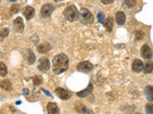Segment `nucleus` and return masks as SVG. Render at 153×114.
Segmentation results:
<instances>
[{
	"mask_svg": "<svg viewBox=\"0 0 153 114\" xmlns=\"http://www.w3.org/2000/svg\"><path fill=\"white\" fill-rule=\"evenodd\" d=\"M69 60L64 53H59L53 59V69L56 74H60L68 69Z\"/></svg>",
	"mask_w": 153,
	"mask_h": 114,
	"instance_id": "1",
	"label": "nucleus"
},
{
	"mask_svg": "<svg viewBox=\"0 0 153 114\" xmlns=\"http://www.w3.org/2000/svg\"><path fill=\"white\" fill-rule=\"evenodd\" d=\"M63 14H64L65 18L69 22H74L76 20V19H79V12L75 5H69V6L64 10Z\"/></svg>",
	"mask_w": 153,
	"mask_h": 114,
	"instance_id": "2",
	"label": "nucleus"
},
{
	"mask_svg": "<svg viewBox=\"0 0 153 114\" xmlns=\"http://www.w3.org/2000/svg\"><path fill=\"white\" fill-rule=\"evenodd\" d=\"M79 20L83 25H91L94 21V16L88 9H81L79 15Z\"/></svg>",
	"mask_w": 153,
	"mask_h": 114,
	"instance_id": "3",
	"label": "nucleus"
},
{
	"mask_svg": "<svg viewBox=\"0 0 153 114\" xmlns=\"http://www.w3.org/2000/svg\"><path fill=\"white\" fill-rule=\"evenodd\" d=\"M92 69H93V65L88 61H82V62H80V63H79L78 66H76V70L80 71V72L88 73Z\"/></svg>",
	"mask_w": 153,
	"mask_h": 114,
	"instance_id": "4",
	"label": "nucleus"
},
{
	"mask_svg": "<svg viewBox=\"0 0 153 114\" xmlns=\"http://www.w3.org/2000/svg\"><path fill=\"white\" fill-rule=\"evenodd\" d=\"M55 93L59 96L61 100H69L72 97V94L70 91L66 90L62 88H56L55 89Z\"/></svg>",
	"mask_w": 153,
	"mask_h": 114,
	"instance_id": "5",
	"label": "nucleus"
},
{
	"mask_svg": "<svg viewBox=\"0 0 153 114\" xmlns=\"http://www.w3.org/2000/svg\"><path fill=\"white\" fill-rule=\"evenodd\" d=\"M54 10H55L54 5L49 4V3L43 5L41 8V15L43 17H49L52 14V12H54Z\"/></svg>",
	"mask_w": 153,
	"mask_h": 114,
	"instance_id": "6",
	"label": "nucleus"
},
{
	"mask_svg": "<svg viewBox=\"0 0 153 114\" xmlns=\"http://www.w3.org/2000/svg\"><path fill=\"white\" fill-rule=\"evenodd\" d=\"M50 69V61L46 57H42L39 60V63H38V69H39L41 72H45V71L49 70Z\"/></svg>",
	"mask_w": 153,
	"mask_h": 114,
	"instance_id": "7",
	"label": "nucleus"
},
{
	"mask_svg": "<svg viewBox=\"0 0 153 114\" xmlns=\"http://www.w3.org/2000/svg\"><path fill=\"white\" fill-rule=\"evenodd\" d=\"M13 30L16 32H22L24 30V23L21 17H17L13 20Z\"/></svg>",
	"mask_w": 153,
	"mask_h": 114,
	"instance_id": "8",
	"label": "nucleus"
},
{
	"mask_svg": "<svg viewBox=\"0 0 153 114\" xmlns=\"http://www.w3.org/2000/svg\"><path fill=\"white\" fill-rule=\"evenodd\" d=\"M141 54H142V56L143 57V58H145V59H148V60L151 59L152 56H153L151 49L146 44L143 45L142 47V49H141Z\"/></svg>",
	"mask_w": 153,
	"mask_h": 114,
	"instance_id": "9",
	"label": "nucleus"
},
{
	"mask_svg": "<svg viewBox=\"0 0 153 114\" xmlns=\"http://www.w3.org/2000/svg\"><path fill=\"white\" fill-rule=\"evenodd\" d=\"M143 69V64L140 59H135L132 62V70L134 72H141Z\"/></svg>",
	"mask_w": 153,
	"mask_h": 114,
	"instance_id": "10",
	"label": "nucleus"
},
{
	"mask_svg": "<svg viewBox=\"0 0 153 114\" xmlns=\"http://www.w3.org/2000/svg\"><path fill=\"white\" fill-rule=\"evenodd\" d=\"M36 14V12H35V9L33 7H30V6H27L25 9L23 10V15L25 16V18L27 20H30L32 19L33 16H35Z\"/></svg>",
	"mask_w": 153,
	"mask_h": 114,
	"instance_id": "11",
	"label": "nucleus"
},
{
	"mask_svg": "<svg viewBox=\"0 0 153 114\" xmlns=\"http://www.w3.org/2000/svg\"><path fill=\"white\" fill-rule=\"evenodd\" d=\"M36 50L37 51L39 52V53H47V52H49L50 50H51V45L49 44L48 42H44L42 43V44H39L37 47H36Z\"/></svg>",
	"mask_w": 153,
	"mask_h": 114,
	"instance_id": "12",
	"label": "nucleus"
},
{
	"mask_svg": "<svg viewBox=\"0 0 153 114\" xmlns=\"http://www.w3.org/2000/svg\"><path fill=\"white\" fill-rule=\"evenodd\" d=\"M47 111L49 114H57L59 113V109L55 103L50 102L47 104Z\"/></svg>",
	"mask_w": 153,
	"mask_h": 114,
	"instance_id": "13",
	"label": "nucleus"
},
{
	"mask_svg": "<svg viewBox=\"0 0 153 114\" xmlns=\"http://www.w3.org/2000/svg\"><path fill=\"white\" fill-rule=\"evenodd\" d=\"M92 91H93V86H92V84L90 83L89 86L87 87V88L78 92V93H76V95H78L79 97H86V96H88V95H90L91 93H92Z\"/></svg>",
	"mask_w": 153,
	"mask_h": 114,
	"instance_id": "14",
	"label": "nucleus"
},
{
	"mask_svg": "<svg viewBox=\"0 0 153 114\" xmlns=\"http://www.w3.org/2000/svg\"><path fill=\"white\" fill-rule=\"evenodd\" d=\"M113 24H114V19L112 17H107L105 19V21L103 22V26L105 28V30L107 31H112L113 30Z\"/></svg>",
	"mask_w": 153,
	"mask_h": 114,
	"instance_id": "15",
	"label": "nucleus"
},
{
	"mask_svg": "<svg viewBox=\"0 0 153 114\" xmlns=\"http://www.w3.org/2000/svg\"><path fill=\"white\" fill-rule=\"evenodd\" d=\"M146 97L149 102H153V86H146L145 88Z\"/></svg>",
	"mask_w": 153,
	"mask_h": 114,
	"instance_id": "16",
	"label": "nucleus"
},
{
	"mask_svg": "<svg viewBox=\"0 0 153 114\" xmlns=\"http://www.w3.org/2000/svg\"><path fill=\"white\" fill-rule=\"evenodd\" d=\"M116 22L120 26H123L126 23V14L123 12H118L116 13Z\"/></svg>",
	"mask_w": 153,
	"mask_h": 114,
	"instance_id": "17",
	"label": "nucleus"
},
{
	"mask_svg": "<svg viewBox=\"0 0 153 114\" xmlns=\"http://www.w3.org/2000/svg\"><path fill=\"white\" fill-rule=\"evenodd\" d=\"M0 87H1L2 89L9 91V90L12 89V84L9 80H2L1 83H0Z\"/></svg>",
	"mask_w": 153,
	"mask_h": 114,
	"instance_id": "18",
	"label": "nucleus"
},
{
	"mask_svg": "<svg viewBox=\"0 0 153 114\" xmlns=\"http://www.w3.org/2000/svg\"><path fill=\"white\" fill-rule=\"evenodd\" d=\"M137 4V0H123V5L124 7L127 9H132L135 7Z\"/></svg>",
	"mask_w": 153,
	"mask_h": 114,
	"instance_id": "19",
	"label": "nucleus"
},
{
	"mask_svg": "<svg viewBox=\"0 0 153 114\" xmlns=\"http://www.w3.org/2000/svg\"><path fill=\"white\" fill-rule=\"evenodd\" d=\"M27 60H28V63L30 65L33 64L36 61V56L33 54V52L30 50H28V53H27Z\"/></svg>",
	"mask_w": 153,
	"mask_h": 114,
	"instance_id": "20",
	"label": "nucleus"
},
{
	"mask_svg": "<svg viewBox=\"0 0 153 114\" xmlns=\"http://www.w3.org/2000/svg\"><path fill=\"white\" fill-rule=\"evenodd\" d=\"M153 70V63L152 62H148L145 66H143V71L145 73H150Z\"/></svg>",
	"mask_w": 153,
	"mask_h": 114,
	"instance_id": "21",
	"label": "nucleus"
},
{
	"mask_svg": "<svg viewBox=\"0 0 153 114\" xmlns=\"http://www.w3.org/2000/svg\"><path fill=\"white\" fill-rule=\"evenodd\" d=\"M0 68H1V70H0V75H1L2 77H4V76H6V74L8 72L6 65H5L3 62H1V63H0Z\"/></svg>",
	"mask_w": 153,
	"mask_h": 114,
	"instance_id": "22",
	"label": "nucleus"
},
{
	"mask_svg": "<svg viewBox=\"0 0 153 114\" xmlns=\"http://www.w3.org/2000/svg\"><path fill=\"white\" fill-rule=\"evenodd\" d=\"M9 35V28H1V31H0V38H1V40H3L5 37H7Z\"/></svg>",
	"mask_w": 153,
	"mask_h": 114,
	"instance_id": "23",
	"label": "nucleus"
},
{
	"mask_svg": "<svg viewBox=\"0 0 153 114\" xmlns=\"http://www.w3.org/2000/svg\"><path fill=\"white\" fill-rule=\"evenodd\" d=\"M33 82V86H39L42 83V78L40 76H35Z\"/></svg>",
	"mask_w": 153,
	"mask_h": 114,
	"instance_id": "24",
	"label": "nucleus"
},
{
	"mask_svg": "<svg viewBox=\"0 0 153 114\" xmlns=\"http://www.w3.org/2000/svg\"><path fill=\"white\" fill-rule=\"evenodd\" d=\"M19 10H20V6H19V4H13V6L11 8L12 13H17L19 12Z\"/></svg>",
	"mask_w": 153,
	"mask_h": 114,
	"instance_id": "25",
	"label": "nucleus"
},
{
	"mask_svg": "<svg viewBox=\"0 0 153 114\" xmlns=\"http://www.w3.org/2000/svg\"><path fill=\"white\" fill-rule=\"evenodd\" d=\"M146 111L147 113H153V104H147L146 106Z\"/></svg>",
	"mask_w": 153,
	"mask_h": 114,
	"instance_id": "26",
	"label": "nucleus"
},
{
	"mask_svg": "<svg viewBox=\"0 0 153 114\" xmlns=\"http://www.w3.org/2000/svg\"><path fill=\"white\" fill-rule=\"evenodd\" d=\"M103 19H105V18H104V14H103V12H100L99 14H98V20H99V22H100V23H103V22H104V21H103Z\"/></svg>",
	"mask_w": 153,
	"mask_h": 114,
	"instance_id": "27",
	"label": "nucleus"
},
{
	"mask_svg": "<svg viewBox=\"0 0 153 114\" xmlns=\"http://www.w3.org/2000/svg\"><path fill=\"white\" fill-rule=\"evenodd\" d=\"M143 33L142 32V31H138V32H136V41L138 40H141V39H143Z\"/></svg>",
	"mask_w": 153,
	"mask_h": 114,
	"instance_id": "28",
	"label": "nucleus"
},
{
	"mask_svg": "<svg viewBox=\"0 0 153 114\" xmlns=\"http://www.w3.org/2000/svg\"><path fill=\"white\" fill-rule=\"evenodd\" d=\"M100 1H102V3L104 5H109V4H111L114 0H100Z\"/></svg>",
	"mask_w": 153,
	"mask_h": 114,
	"instance_id": "29",
	"label": "nucleus"
},
{
	"mask_svg": "<svg viewBox=\"0 0 153 114\" xmlns=\"http://www.w3.org/2000/svg\"><path fill=\"white\" fill-rule=\"evenodd\" d=\"M9 1H11V2H16V0H9Z\"/></svg>",
	"mask_w": 153,
	"mask_h": 114,
	"instance_id": "30",
	"label": "nucleus"
},
{
	"mask_svg": "<svg viewBox=\"0 0 153 114\" xmlns=\"http://www.w3.org/2000/svg\"><path fill=\"white\" fill-rule=\"evenodd\" d=\"M54 1H56V2H59V1H62V0H54Z\"/></svg>",
	"mask_w": 153,
	"mask_h": 114,
	"instance_id": "31",
	"label": "nucleus"
}]
</instances>
